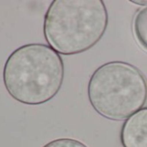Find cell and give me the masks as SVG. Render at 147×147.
<instances>
[{
  "mask_svg": "<svg viewBox=\"0 0 147 147\" xmlns=\"http://www.w3.org/2000/svg\"><path fill=\"white\" fill-rule=\"evenodd\" d=\"M3 80L17 101L36 106L54 99L64 81V62L50 46L30 43L15 49L7 58Z\"/></svg>",
  "mask_w": 147,
  "mask_h": 147,
  "instance_id": "obj_1",
  "label": "cell"
},
{
  "mask_svg": "<svg viewBox=\"0 0 147 147\" xmlns=\"http://www.w3.org/2000/svg\"><path fill=\"white\" fill-rule=\"evenodd\" d=\"M108 26L102 0H54L43 21V35L58 54L72 55L95 46Z\"/></svg>",
  "mask_w": 147,
  "mask_h": 147,
  "instance_id": "obj_2",
  "label": "cell"
},
{
  "mask_svg": "<svg viewBox=\"0 0 147 147\" xmlns=\"http://www.w3.org/2000/svg\"><path fill=\"white\" fill-rule=\"evenodd\" d=\"M88 96L94 110L103 118L125 120L146 104L147 79L129 62L109 61L92 74Z\"/></svg>",
  "mask_w": 147,
  "mask_h": 147,
  "instance_id": "obj_3",
  "label": "cell"
},
{
  "mask_svg": "<svg viewBox=\"0 0 147 147\" xmlns=\"http://www.w3.org/2000/svg\"><path fill=\"white\" fill-rule=\"evenodd\" d=\"M123 147H147V107L125 119L120 130Z\"/></svg>",
  "mask_w": 147,
  "mask_h": 147,
  "instance_id": "obj_4",
  "label": "cell"
},
{
  "mask_svg": "<svg viewBox=\"0 0 147 147\" xmlns=\"http://www.w3.org/2000/svg\"><path fill=\"white\" fill-rule=\"evenodd\" d=\"M132 30L137 42L147 52V6L139 10L135 15Z\"/></svg>",
  "mask_w": 147,
  "mask_h": 147,
  "instance_id": "obj_5",
  "label": "cell"
},
{
  "mask_svg": "<svg viewBox=\"0 0 147 147\" xmlns=\"http://www.w3.org/2000/svg\"><path fill=\"white\" fill-rule=\"evenodd\" d=\"M42 147H88L83 142L70 138H62L54 139L47 143Z\"/></svg>",
  "mask_w": 147,
  "mask_h": 147,
  "instance_id": "obj_6",
  "label": "cell"
},
{
  "mask_svg": "<svg viewBox=\"0 0 147 147\" xmlns=\"http://www.w3.org/2000/svg\"><path fill=\"white\" fill-rule=\"evenodd\" d=\"M131 3L137 4L138 5H147V1H131Z\"/></svg>",
  "mask_w": 147,
  "mask_h": 147,
  "instance_id": "obj_7",
  "label": "cell"
}]
</instances>
